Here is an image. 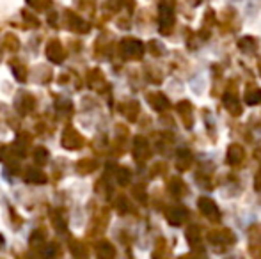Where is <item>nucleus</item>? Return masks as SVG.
Wrapping results in <instances>:
<instances>
[{
	"mask_svg": "<svg viewBox=\"0 0 261 259\" xmlns=\"http://www.w3.org/2000/svg\"><path fill=\"white\" fill-rule=\"evenodd\" d=\"M245 103L247 105H258L261 103V89L256 85H249L245 91Z\"/></svg>",
	"mask_w": 261,
	"mask_h": 259,
	"instance_id": "nucleus-8",
	"label": "nucleus"
},
{
	"mask_svg": "<svg viewBox=\"0 0 261 259\" xmlns=\"http://www.w3.org/2000/svg\"><path fill=\"white\" fill-rule=\"evenodd\" d=\"M258 68H259V71H261V59H259V63H258Z\"/></svg>",
	"mask_w": 261,
	"mask_h": 259,
	"instance_id": "nucleus-16",
	"label": "nucleus"
},
{
	"mask_svg": "<svg viewBox=\"0 0 261 259\" xmlns=\"http://www.w3.org/2000/svg\"><path fill=\"white\" fill-rule=\"evenodd\" d=\"M149 105H153V108H156V110H164V108H167L169 101L164 94H149Z\"/></svg>",
	"mask_w": 261,
	"mask_h": 259,
	"instance_id": "nucleus-11",
	"label": "nucleus"
},
{
	"mask_svg": "<svg viewBox=\"0 0 261 259\" xmlns=\"http://www.w3.org/2000/svg\"><path fill=\"white\" fill-rule=\"evenodd\" d=\"M245 158V151L240 144H231L227 148V155H226V162L229 163L231 167H237L244 162Z\"/></svg>",
	"mask_w": 261,
	"mask_h": 259,
	"instance_id": "nucleus-3",
	"label": "nucleus"
},
{
	"mask_svg": "<svg viewBox=\"0 0 261 259\" xmlns=\"http://www.w3.org/2000/svg\"><path fill=\"white\" fill-rule=\"evenodd\" d=\"M171 192H172V195L174 197H181L183 194L187 192V187H185V183H183L179 178H174V180L171 181Z\"/></svg>",
	"mask_w": 261,
	"mask_h": 259,
	"instance_id": "nucleus-12",
	"label": "nucleus"
},
{
	"mask_svg": "<svg viewBox=\"0 0 261 259\" xmlns=\"http://www.w3.org/2000/svg\"><path fill=\"white\" fill-rule=\"evenodd\" d=\"M174 25V14H172V9L169 6H162L160 7V27L164 34H169Z\"/></svg>",
	"mask_w": 261,
	"mask_h": 259,
	"instance_id": "nucleus-4",
	"label": "nucleus"
},
{
	"mask_svg": "<svg viewBox=\"0 0 261 259\" xmlns=\"http://www.w3.org/2000/svg\"><path fill=\"white\" fill-rule=\"evenodd\" d=\"M238 48L245 53H254L256 50H258V41H256L254 38H251V36H245V38H242L240 43H238Z\"/></svg>",
	"mask_w": 261,
	"mask_h": 259,
	"instance_id": "nucleus-10",
	"label": "nucleus"
},
{
	"mask_svg": "<svg viewBox=\"0 0 261 259\" xmlns=\"http://www.w3.org/2000/svg\"><path fill=\"white\" fill-rule=\"evenodd\" d=\"M178 112H179V116H181L185 126L187 128H190V126H192V105H190V101H187V100L179 101Z\"/></svg>",
	"mask_w": 261,
	"mask_h": 259,
	"instance_id": "nucleus-7",
	"label": "nucleus"
},
{
	"mask_svg": "<svg viewBox=\"0 0 261 259\" xmlns=\"http://www.w3.org/2000/svg\"><path fill=\"white\" fill-rule=\"evenodd\" d=\"M199 238H201V229L197 225H192V227L187 229V240L190 242V245L199 243Z\"/></svg>",
	"mask_w": 261,
	"mask_h": 259,
	"instance_id": "nucleus-13",
	"label": "nucleus"
},
{
	"mask_svg": "<svg viewBox=\"0 0 261 259\" xmlns=\"http://www.w3.org/2000/svg\"><path fill=\"white\" fill-rule=\"evenodd\" d=\"M181 259H196V257H192V256H183Z\"/></svg>",
	"mask_w": 261,
	"mask_h": 259,
	"instance_id": "nucleus-15",
	"label": "nucleus"
},
{
	"mask_svg": "<svg viewBox=\"0 0 261 259\" xmlns=\"http://www.w3.org/2000/svg\"><path fill=\"white\" fill-rule=\"evenodd\" d=\"M197 206H199V211L208 218V220H212V222L220 220V210L213 199H210V197H199Z\"/></svg>",
	"mask_w": 261,
	"mask_h": 259,
	"instance_id": "nucleus-1",
	"label": "nucleus"
},
{
	"mask_svg": "<svg viewBox=\"0 0 261 259\" xmlns=\"http://www.w3.org/2000/svg\"><path fill=\"white\" fill-rule=\"evenodd\" d=\"M222 103H224V107H226L233 116H240L242 114V105L238 103L237 94L226 93V94H224V98H222Z\"/></svg>",
	"mask_w": 261,
	"mask_h": 259,
	"instance_id": "nucleus-6",
	"label": "nucleus"
},
{
	"mask_svg": "<svg viewBox=\"0 0 261 259\" xmlns=\"http://www.w3.org/2000/svg\"><path fill=\"white\" fill-rule=\"evenodd\" d=\"M190 165H192V155H190V151H187V149H181V151L178 153L176 167H178L179 170H189Z\"/></svg>",
	"mask_w": 261,
	"mask_h": 259,
	"instance_id": "nucleus-9",
	"label": "nucleus"
},
{
	"mask_svg": "<svg viewBox=\"0 0 261 259\" xmlns=\"http://www.w3.org/2000/svg\"><path fill=\"white\" fill-rule=\"evenodd\" d=\"M254 188L256 190H261V169L256 172V178H254Z\"/></svg>",
	"mask_w": 261,
	"mask_h": 259,
	"instance_id": "nucleus-14",
	"label": "nucleus"
},
{
	"mask_svg": "<svg viewBox=\"0 0 261 259\" xmlns=\"http://www.w3.org/2000/svg\"><path fill=\"white\" fill-rule=\"evenodd\" d=\"M208 240L220 252V243H224V250H226V247H231L234 243V235L229 229H219V231H215V233H210Z\"/></svg>",
	"mask_w": 261,
	"mask_h": 259,
	"instance_id": "nucleus-2",
	"label": "nucleus"
},
{
	"mask_svg": "<svg viewBox=\"0 0 261 259\" xmlns=\"http://www.w3.org/2000/svg\"><path fill=\"white\" fill-rule=\"evenodd\" d=\"M187 217H189V211L183 206H174L167 211V222L172 225H181L187 220Z\"/></svg>",
	"mask_w": 261,
	"mask_h": 259,
	"instance_id": "nucleus-5",
	"label": "nucleus"
}]
</instances>
